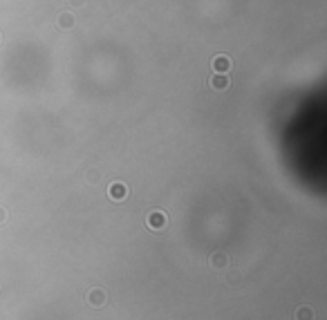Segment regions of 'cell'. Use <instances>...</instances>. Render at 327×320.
<instances>
[{"mask_svg":"<svg viewBox=\"0 0 327 320\" xmlns=\"http://www.w3.org/2000/svg\"><path fill=\"white\" fill-rule=\"evenodd\" d=\"M76 25V18H74V14H70V12H63V14H59V27L61 29H72Z\"/></svg>","mask_w":327,"mask_h":320,"instance_id":"cell-6","label":"cell"},{"mask_svg":"<svg viewBox=\"0 0 327 320\" xmlns=\"http://www.w3.org/2000/svg\"><path fill=\"white\" fill-rule=\"evenodd\" d=\"M85 0H72V5H83Z\"/></svg>","mask_w":327,"mask_h":320,"instance_id":"cell-10","label":"cell"},{"mask_svg":"<svg viewBox=\"0 0 327 320\" xmlns=\"http://www.w3.org/2000/svg\"><path fill=\"white\" fill-rule=\"evenodd\" d=\"M108 195H110V199H114V202H121V199H126V195H128V188L117 181V184H112V186L108 188Z\"/></svg>","mask_w":327,"mask_h":320,"instance_id":"cell-4","label":"cell"},{"mask_svg":"<svg viewBox=\"0 0 327 320\" xmlns=\"http://www.w3.org/2000/svg\"><path fill=\"white\" fill-rule=\"evenodd\" d=\"M146 224L152 231H162V228H166V224H168V217H166V213H162V210H152V213H148Z\"/></svg>","mask_w":327,"mask_h":320,"instance_id":"cell-1","label":"cell"},{"mask_svg":"<svg viewBox=\"0 0 327 320\" xmlns=\"http://www.w3.org/2000/svg\"><path fill=\"white\" fill-rule=\"evenodd\" d=\"M7 217H9V213H7V208H2V206H0V226H2V224H5V222H7Z\"/></svg>","mask_w":327,"mask_h":320,"instance_id":"cell-9","label":"cell"},{"mask_svg":"<svg viewBox=\"0 0 327 320\" xmlns=\"http://www.w3.org/2000/svg\"><path fill=\"white\" fill-rule=\"evenodd\" d=\"M213 70H215L217 74H227V72L231 70V58L224 56V54L215 56V58H213Z\"/></svg>","mask_w":327,"mask_h":320,"instance_id":"cell-3","label":"cell"},{"mask_svg":"<svg viewBox=\"0 0 327 320\" xmlns=\"http://www.w3.org/2000/svg\"><path fill=\"white\" fill-rule=\"evenodd\" d=\"M296 320H314V311H311L310 307H300L296 311V316H294Z\"/></svg>","mask_w":327,"mask_h":320,"instance_id":"cell-8","label":"cell"},{"mask_svg":"<svg viewBox=\"0 0 327 320\" xmlns=\"http://www.w3.org/2000/svg\"><path fill=\"white\" fill-rule=\"evenodd\" d=\"M209 83H211V87L213 90H220V92H224V90H229V79H227V74H213L209 79Z\"/></svg>","mask_w":327,"mask_h":320,"instance_id":"cell-5","label":"cell"},{"mask_svg":"<svg viewBox=\"0 0 327 320\" xmlns=\"http://www.w3.org/2000/svg\"><path fill=\"white\" fill-rule=\"evenodd\" d=\"M229 264V257L224 256V253H213L211 256V267L213 269H222V267H227Z\"/></svg>","mask_w":327,"mask_h":320,"instance_id":"cell-7","label":"cell"},{"mask_svg":"<svg viewBox=\"0 0 327 320\" xmlns=\"http://www.w3.org/2000/svg\"><path fill=\"white\" fill-rule=\"evenodd\" d=\"M105 300H108V298H105V291L99 289V287H97V289H90V291H88V304H90V307L101 309V307L105 304Z\"/></svg>","mask_w":327,"mask_h":320,"instance_id":"cell-2","label":"cell"}]
</instances>
